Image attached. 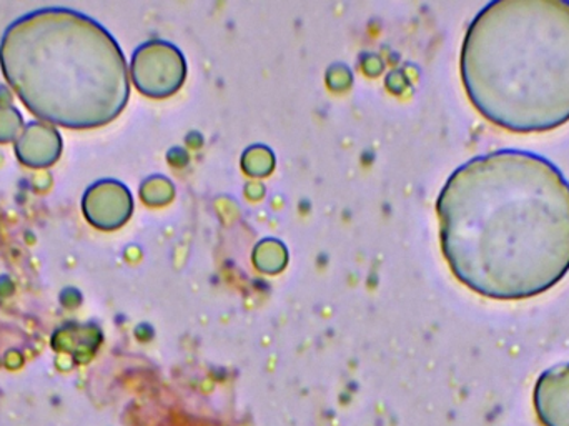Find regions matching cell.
<instances>
[{"label": "cell", "instance_id": "cell-2", "mask_svg": "<svg viewBox=\"0 0 569 426\" xmlns=\"http://www.w3.org/2000/svg\"><path fill=\"white\" fill-rule=\"evenodd\" d=\"M478 112L515 133L569 122V0H495L478 12L461 52Z\"/></svg>", "mask_w": 569, "mask_h": 426}, {"label": "cell", "instance_id": "cell-1", "mask_svg": "<svg viewBox=\"0 0 569 426\" xmlns=\"http://www.w3.org/2000/svg\"><path fill=\"white\" fill-rule=\"evenodd\" d=\"M445 257L485 297L545 294L569 271V182L547 157L497 150L475 157L438 200Z\"/></svg>", "mask_w": 569, "mask_h": 426}]
</instances>
